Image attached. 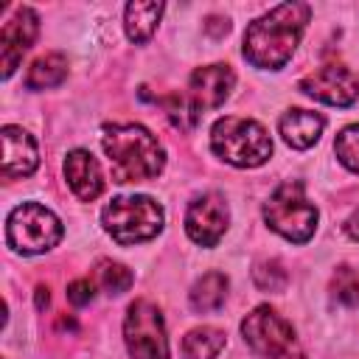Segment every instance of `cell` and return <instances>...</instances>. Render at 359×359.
Wrapping results in <instances>:
<instances>
[{
    "instance_id": "cell-1",
    "label": "cell",
    "mask_w": 359,
    "mask_h": 359,
    "mask_svg": "<svg viewBox=\"0 0 359 359\" xmlns=\"http://www.w3.org/2000/svg\"><path fill=\"white\" fill-rule=\"evenodd\" d=\"M309 17L306 3H280L252 20L244 31V59L261 70H280L292 59Z\"/></svg>"
},
{
    "instance_id": "cell-2",
    "label": "cell",
    "mask_w": 359,
    "mask_h": 359,
    "mask_svg": "<svg viewBox=\"0 0 359 359\" xmlns=\"http://www.w3.org/2000/svg\"><path fill=\"white\" fill-rule=\"evenodd\" d=\"M115 182H146L163 171L165 151L140 123H109L101 135Z\"/></svg>"
},
{
    "instance_id": "cell-3",
    "label": "cell",
    "mask_w": 359,
    "mask_h": 359,
    "mask_svg": "<svg viewBox=\"0 0 359 359\" xmlns=\"http://www.w3.org/2000/svg\"><path fill=\"white\" fill-rule=\"evenodd\" d=\"M210 146L224 163L238 168H255L266 163L272 154V140L266 129L258 121L238 118V115H227L213 123Z\"/></svg>"
},
{
    "instance_id": "cell-4",
    "label": "cell",
    "mask_w": 359,
    "mask_h": 359,
    "mask_svg": "<svg viewBox=\"0 0 359 359\" xmlns=\"http://www.w3.org/2000/svg\"><path fill=\"white\" fill-rule=\"evenodd\" d=\"M101 224L123 247L149 241L163 230V208L151 196H118L104 208Z\"/></svg>"
},
{
    "instance_id": "cell-5",
    "label": "cell",
    "mask_w": 359,
    "mask_h": 359,
    "mask_svg": "<svg viewBox=\"0 0 359 359\" xmlns=\"http://www.w3.org/2000/svg\"><path fill=\"white\" fill-rule=\"evenodd\" d=\"M264 219L275 233L294 244L309 241L317 230V208L306 199L300 182L278 185L272 196L264 202Z\"/></svg>"
},
{
    "instance_id": "cell-6",
    "label": "cell",
    "mask_w": 359,
    "mask_h": 359,
    "mask_svg": "<svg viewBox=\"0 0 359 359\" xmlns=\"http://www.w3.org/2000/svg\"><path fill=\"white\" fill-rule=\"evenodd\" d=\"M62 238V222L39 202H22L8 213L6 241L22 255H36L56 247Z\"/></svg>"
},
{
    "instance_id": "cell-7",
    "label": "cell",
    "mask_w": 359,
    "mask_h": 359,
    "mask_svg": "<svg viewBox=\"0 0 359 359\" xmlns=\"http://www.w3.org/2000/svg\"><path fill=\"white\" fill-rule=\"evenodd\" d=\"M123 339L132 359H168L163 314L149 300H135L123 320Z\"/></svg>"
},
{
    "instance_id": "cell-8",
    "label": "cell",
    "mask_w": 359,
    "mask_h": 359,
    "mask_svg": "<svg viewBox=\"0 0 359 359\" xmlns=\"http://www.w3.org/2000/svg\"><path fill=\"white\" fill-rule=\"evenodd\" d=\"M244 342L264 359H289L294 348V328L275 309L258 306L241 323Z\"/></svg>"
},
{
    "instance_id": "cell-9",
    "label": "cell",
    "mask_w": 359,
    "mask_h": 359,
    "mask_svg": "<svg viewBox=\"0 0 359 359\" xmlns=\"http://www.w3.org/2000/svg\"><path fill=\"white\" fill-rule=\"evenodd\" d=\"M300 90L331 107H351L359 98V79L342 65H325L300 81Z\"/></svg>"
},
{
    "instance_id": "cell-10",
    "label": "cell",
    "mask_w": 359,
    "mask_h": 359,
    "mask_svg": "<svg viewBox=\"0 0 359 359\" xmlns=\"http://www.w3.org/2000/svg\"><path fill=\"white\" fill-rule=\"evenodd\" d=\"M227 222H230V210L219 194L196 196L185 213V230L202 247H213L227 233Z\"/></svg>"
},
{
    "instance_id": "cell-11",
    "label": "cell",
    "mask_w": 359,
    "mask_h": 359,
    "mask_svg": "<svg viewBox=\"0 0 359 359\" xmlns=\"http://www.w3.org/2000/svg\"><path fill=\"white\" fill-rule=\"evenodd\" d=\"M36 34H39V17H36V11L28 8V6H20V8L14 11V17H11V20L3 25V31H0L3 79H8V76L17 70L22 53L34 45Z\"/></svg>"
},
{
    "instance_id": "cell-12",
    "label": "cell",
    "mask_w": 359,
    "mask_h": 359,
    "mask_svg": "<svg viewBox=\"0 0 359 359\" xmlns=\"http://www.w3.org/2000/svg\"><path fill=\"white\" fill-rule=\"evenodd\" d=\"M233 84H236V76H233V70L227 65H205V67H196L191 73V93H188V98L194 101V107L199 112L216 109L230 95Z\"/></svg>"
},
{
    "instance_id": "cell-13",
    "label": "cell",
    "mask_w": 359,
    "mask_h": 359,
    "mask_svg": "<svg viewBox=\"0 0 359 359\" xmlns=\"http://www.w3.org/2000/svg\"><path fill=\"white\" fill-rule=\"evenodd\" d=\"M39 165L36 140L20 126H3V177L17 180L34 174Z\"/></svg>"
},
{
    "instance_id": "cell-14",
    "label": "cell",
    "mask_w": 359,
    "mask_h": 359,
    "mask_svg": "<svg viewBox=\"0 0 359 359\" xmlns=\"http://www.w3.org/2000/svg\"><path fill=\"white\" fill-rule=\"evenodd\" d=\"M65 180L70 185V191L81 199V202H93L95 196H101L104 191V174L98 160L84 151V149H73L65 157Z\"/></svg>"
},
{
    "instance_id": "cell-15",
    "label": "cell",
    "mask_w": 359,
    "mask_h": 359,
    "mask_svg": "<svg viewBox=\"0 0 359 359\" xmlns=\"http://www.w3.org/2000/svg\"><path fill=\"white\" fill-rule=\"evenodd\" d=\"M323 126H325V118L317 115V112H309V109H289L278 129L283 135V140L292 146V149H309L320 140L323 135Z\"/></svg>"
},
{
    "instance_id": "cell-16",
    "label": "cell",
    "mask_w": 359,
    "mask_h": 359,
    "mask_svg": "<svg viewBox=\"0 0 359 359\" xmlns=\"http://www.w3.org/2000/svg\"><path fill=\"white\" fill-rule=\"evenodd\" d=\"M191 309L199 311V314H210L216 309H222L224 297H227V275L222 272H208L202 275L194 289H191Z\"/></svg>"
},
{
    "instance_id": "cell-17",
    "label": "cell",
    "mask_w": 359,
    "mask_h": 359,
    "mask_svg": "<svg viewBox=\"0 0 359 359\" xmlns=\"http://www.w3.org/2000/svg\"><path fill=\"white\" fill-rule=\"evenodd\" d=\"M163 14V3H129L126 6V17H123V25H126V36L132 42H149L154 28H157V20Z\"/></svg>"
},
{
    "instance_id": "cell-18",
    "label": "cell",
    "mask_w": 359,
    "mask_h": 359,
    "mask_svg": "<svg viewBox=\"0 0 359 359\" xmlns=\"http://www.w3.org/2000/svg\"><path fill=\"white\" fill-rule=\"evenodd\" d=\"M65 76H67V59L62 53H45L28 67L25 87L28 90H48V87L62 84Z\"/></svg>"
},
{
    "instance_id": "cell-19",
    "label": "cell",
    "mask_w": 359,
    "mask_h": 359,
    "mask_svg": "<svg viewBox=\"0 0 359 359\" xmlns=\"http://www.w3.org/2000/svg\"><path fill=\"white\" fill-rule=\"evenodd\" d=\"M222 348H224V334L216 328H194L182 339L185 359H216Z\"/></svg>"
},
{
    "instance_id": "cell-20",
    "label": "cell",
    "mask_w": 359,
    "mask_h": 359,
    "mask_svg": "<svg viewBox=\"0 0 359 359\" xmlns=\"http://www.w3.org/2000/svg\"><path fill=\"white\" fill-rule=\"evenodd\" d=\"M160 104H163V109H165V115H168V121L177 126V129H194L196 123H199V109L194 107V101L188 98V95H180V93H171V95H165V98H160Z\"/></svg>"
},
{
    "instance_id": "cell-21",
    "label": "cell",
    "mask_w": 359,
    "mask_h": 359,
    "mask_svg": "<svg viewBox=\"0 0 359 359\" xmlns=\"http://www.w3.org/2000/svg\"><path fill=\"white\" fill-rule=\"evenodd\" d=\"M286 280H289V275L280 266V261H275V258H264L252 266V283L261 292H283Z\"/></svg>"
},
{
    "instance_id": "cell-22",
    "label": "cell",
    "mask_w": 359,
    "mask_h": 359,
    "mask_svg": "<svg viewBox=\"0 0 359 359\" xmlns=\"http://www.w3.org/2000/svg\"><path fill=\"white\" fill-rule=\"evenodd\" d=\"M334 151H337V157H339V163L345 168H351L353 174H359V123H351V126H345L337 135Z\"/></svg>"
},
{
    "instance_id": "cell-23",
    "label": "cell",
    "mask_w": 359,
    "mask_h": 359,
    "mask_svg": "<svg viewBox=\"0 0 359 359\" xmlns=\"http://www.w3.org/2000/svg\"><path fill=\"white\" fill-rule=\"evenodd\" d=\"M98 280H101L104 292L123 294L132 286V272L123 264H118V261H101L98 264Z\"/></svg>"
},
{
    "instance_id": "cell-24",
    "label": "cell",
    "mask_w": 359,
    "mask_h": 359,
    "mask_svg": "<svg viewBox=\"0 0 359 359\" xmlns=\"http://www.w3.org/2000/svg\"><path fill=\"white\" fill-rule=\"evenodd\" d=\"M331 292L339 303L345 306H356L359 303V275L351 266H339L331 278Z\"/></svg>"
},
{
    "instance_id": "cell-25",
    "label": "cell",
    "mask_w": 359,
    "mask_h": 359,
    "mask_svg": "<svg viewBox=\"0 0 359 359\" xmlns=\"http://www.w3.org/2000/svg\"><path fill=\"white\" fill-rule=\"evenodd\" d=\"M93 297H95V286H93L87 278L73 280V283L67 286V300H70L73 306H87Z\"/></svg>"
},
{
    "instance_id": "cell-26",
    "label": "cell",
    "mask_w": 359,
    "mask_h": 359,
    "mask_svg": "<svg viewBox=\"0 0 359 359\" xmlns=\"http://www.w3.org/2000/svg\"><path fill=\"white\" fill-rule=\"evenodd\" d=\"M205 31H208V34H213V36H222V34H227V31H230V22H227V20H222V17H208Z\"/></svg>"
},
{
    "instance_id": "cell-27",
    "label": "cell",
    "mask_w": 359,
    "mask_h": 359,
    "mask_svg": "<svg viewBox=\"0 0 359 359\" xmlns=\"http://www.w3.org/2000/svg\"><path fill=\"white\" fill-rule=\"evenodd\" d=\"M345 233L353 238V241H359V208L351 213V219L345 222Z\"/></svg>"
},
{
    "instance_id": "cell-28",
    "label": "cell",
    "mask_w": 359,
    "mask_h": 359,
    "mask_svg": "<svg viewBox=\"0 0 359 359\" xmlns=\"http://www.w3.org/2000/svg\"><path fill=\"white\" fill-rule=\"evenodd\" d=\"M48 303H50V294H48V289L39 286V289H36V306L42 309V306H48Z\"/></svg>"
}]
</instances>
